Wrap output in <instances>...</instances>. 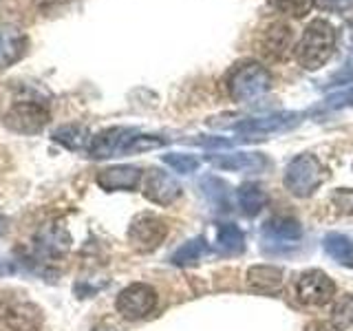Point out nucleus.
<instances>
[{
    "instance_id": "nucleus-34",
    "label": "nucleus",
    "mask_w": 353,
    "mask_h": 331,
    "mask_svg": "<svg viewBox=\"0 0 353 331\" xmlns=\"http://www.w3.org/2000/svg\"><path fill=\"white\" fill-rule=\"evenodd\" d=\"M95 331H115V329H108V327H97Z\"/></svg>"
},
{
    "instance_id": "nucleus-27",
    "label": "nucleus",
    "mask_w": 353,
    "mask_h": 331,
    "mask_svg": "<svg viewBox=\"0 0 353 331\" xmlns=\"http://www.w3.org/2000/svg\"><path fill=\"white\" fill-rule=\"evenodd\" d=\"M331 205L336 208V212L353 217V190L338 188V190L331 194Z\"/></svg>"
},
{
    "instance_id": "nucleus-32",
    "label": "nucleus",
    "mask_w": 353,
    "mask_h": 331,
    "mask_svg": "<svg viewBox=\"0 0 353 331\" xmlns=\"http://www.w3.org/2000/svg\"><path fill=\"white\" fill-rule=\"evenodd\" d=\"M353 0H325V7H331V9H347Z\"/></svg>"
},
{
    "instance_id": "nucleus-9",
    "label": "nucleus",
    "mask_w": 353,
    "mask_h": 331,
    "mask_svg": "<svg viewBox=\"0 0 353 331\" xmlns=\"http://www.w3.org/2000/svg\"><path fill=\"white\" fill-rule=\"evenodd\" d=\"M143 197L157 205H170L181 197V185L168 172L150 168L143 179Z\"/></svg>"
},
{
    "instance_id": "nucleus-4",
    "label": "nucleus",
    "mask_w": 353,
    "mask_h": 331,
    "mask_svg": "<svg viewBox=\"0 0 353 331\" xmlns=\"http://www.w3.org/2000/svg\"><path fill=\"white\" fill-rule=\"evenodd\" d=\"M139 132L135 128L126 126H113L106 128L91 139L88 143V152L93 159H108V157H121V154L132 152V143Z\"/></svg>"
},
{
    "instance_id": "nucleus-2",
    "label": "nucleus",
    "mask_w": 353,
    "mask_h": 331,
    "mask_svg": "<svg viewBox=\"0 0 353 331\" xmlns=\"http://www.w3.org/2000/svg\"><path fill=\"white\" fill-rule=\"evenodd\" d=\"M272 88V73L259 62L236 66L228 77V93L234 102H252Z\"/></svg>"
},
{
    "instance_id": "nucleus-21",
    "label": "nucleus",
    "mask_w": 353,
    "mask_h": 331,
    "mask_svg": "<svg viewBox=\"0 0 353 331\" xmlns=\"http://www.w3.org/2000/svg\"><path fill=\"white\" fill-rule=\"evenodd\" d=\"M216 245L228 257H234V254H241L245 250V234H243L239 225L223 223L216 230Z\"/></svg>"
},
{
    "instance_id": "nucleus-17",
    "label": "nucleus",
    "mask_w": 353,
    "mask_h": 331,
    "mask_svg": "<svg viewBox=\"0 0 353 331\" xmlns=\"http://www.w3.org/2000/svg\"><path fill=\"white\" fill-rule=\"evenodd\" d=\"M236 199H239L241 212L245 214V217H256L261 210L268 205V201H270L268 192H265L259 183H252V181L243 183L239 188V190H236Z\"/></svg>"
},
{
    "instance_id": "nucleus-12",
    "label": "nucleus",
    "mask_w": 353,
    "mask_h": 331,
    "mask_svg": "<svg viewBox=\"0 0 353 331\" xmlns=\"http://www.w3.org/2000/svg\"><path fill=\"white\" fill-rule=\"evenodd\" d=\"M301 237L303 228L292 217H272L263 225V239L272 245H294L296 241H301Z\"/></svg>"
},
{
    "instance_id": "nucleus-29",
    "label": "nucleus",
    "mask_w": 353,
    "mask_h": 331,
    "mask_svg": "<svg viewBox=\"0 0 353 331\" xmlns=\"http://www.w3.org/2000/svg\"><path fill=\"white\" fill-rule=\"evenodd\" d=\"M351 82H353V62L347 66V69H342L340 73L331 77V84H351Z\"/></svg>"
},
{
    "instance_id": "nucleus-31",
    "label": "nucleus",
    "mask_w": 353,
    "mask_h": 331,
    "mask_svg": "<svg viewBox=\"0 0 353 331\" xmlns=\"http://www.w3.org/2000/svg\"><path fill=\"white\" fill-rule=\"evenodd\" d=\"M14 272H16V265L14 263L0 259V276H9V274H14Z\"/></svg>"
},
{
    "instance_id": "nucleus-13",
    "label": "nucleus",
    "mask_w": 353,
    "mask_h": 331,
    "mask_svg": "<svg viewBox=\"0 0 353 331\" xmlns=\"http://www.w3.org/2000/svg\"><path fill=\"white\" fill-rule=\"evenodd\" d=\"M210 163L223 170H243V172H259L268 166V159L261 152H225V154H210Z\"/></svg>"
},
{
    "instance_id": "nucleus-10",
    "label": "nucleus",
    "mask_w": 353,
    "mask_h": 331,
    "mask_svg": "<svg viewBox=\"0 0 353 331\" xmlns=\"http://www.w3.org/2000/svg\"><path fill=\"white\" fill-rule=\"evenodd\" d=\"M298 121H301V115L298 113H276V115L243 119L239 124L232 126V130L241 132V135H270V132H281V130L292 128Z\"/></svg>"
},
{
    "instance_id": "nucleus-18",
    "label": "nucleus",
    "mask_w": 353,
    "mask_h": 331,
    "mask_svg": "<svg viewBox=\"0 0 353 331\" xmlns=\"http://www.w3.org/2000/svg\"><path fill=\"white\" fill-rule=\"evenodd\" d=\"M201 188H203V194L210 203H212L214 210L219 212H230L232 210V199H230V185L219 179V177H203L201 179Z\"/></svg>"
},
{
    "instance_id": "nucleus-7",
    "label": "nucleus",
    "mask_w": 353,
    "mask_h": 331,
    "mask_svg": "<svg viewBox=\"0 0 353 331\" xmlns=\"http://www.w3.org/2000/svg\"><path fill=\"white\" fill-rule=\"evenodd\" d=\"M336 294V283L323 270H307L296 281V298L303 305L320 307L327 305Z\"/></svg>"
},
{
    "instance_id": "nucleus-1",
    "label": "nucleus",
    "mask_w": 353,
    "mask_h": 331,
    "mask_svg": "<svg viewBox=\"0 0 353 331\" xmlns=\"http://www.w3.org/2000/svg\"><path fill=\"white\" fill-rule=\"evenodd\" d=\"M336 49V31L327 20L309 22L303 31V38L294 47L296 62L307 71H318L329 62Z\"/></svg>"
},
{
    "instance_id": "nucleus-33",
    "label": "nucleus",
    "mask_w": 353,
    "mask_h": 331,
    "mask_svg": "<svg viewBox=\"0 0 353 331\" xmlns=\"http://www.w3.org/2000/svg\"><path fill=\"white\" fill-rule=\"evenodd\" d=\"M33 3H36L38 7H47V5H53L55 0H33Z\"/></svg>"
},
{
    "instance_id": "nucleus-26",
    "label": "nucleus",
    "mask_w": 353,
    "mask_h": 331,
    "mask_svg": "<svg viewBox=\"0 0 353 331\" xmlns=\"http://www.w3.org/2000/svg\"><path fill=\"white\" fill-rule=\"evenodd\" d=\"M274 5L285 16L305 18L309 11H312V7L316 5V0H274Z\"/></svg>"
},
{
    "instance_id": "nucleus-28",
    "label": "nucleus",
    "mask_w": 353,
    "mask_h": 331,
    "mask_svg": "<svg viewBox=\"0 0 353 331\" xmlns=\"http://www.w3.org/2000/svg\"><path fill=\"white\" fill-rule=\"evenodd\" d=\"M327 106L329 108H342V106H353V86L347 91H340L327 97Z\"/></svg>"
},
{
    "instance_id": "nucleus-22",
    "label": "nucleus",
    "mask_w": 353,
    "mask_h": 331,
    "mask_svg": "<svg viewBox=\"0 0 353 331\" xmlns=\"http://www.w3.org/2000/svg\"><path fill=\"white\" fill-rule=\"evenodd\" d=\"M205 254H208L205 239L196 237V239H190L188 243H183V245L170 257V261H172V265H176V268H188V265H196Z\"/></svg>"
},
{
    "instance_id": "nucleus-25",
    "label": "nucleus",
    "mask_w": 353,
    "mask_h": 331,
    "mask_svg": "<svg viewBox=\"0 0 353 331\" xmlns=\"http://www.w3.org/2000/svg\"><path fill=\"white\" fill-rule=\"evenodd\" d=\"M163 163H168L174 172H181V174H190L199 168V159L194 157V154H185V152L163 154Z\"/></svg>"
},
{
    "instance_id": "nucleus-3",
    "label": "nucleus",
    "mask_w": 353,
    "mask_h": 331,
    "mask_svg": "<svg viewBox=\"0 0 353 331\" xmlns=\"http://www.w3.org/2000/svg\"><path fill=\"white\" fill-rule=\"evenodd\" d=\"M325 179V170L320 161L314 157V154H298L294 161H290L285 170V188L290 190L294 197H312L320 183Z\"/></svg>"
},
{
    "instance_id": "nucleus-20",
    "label": "nucleus",
    "mask_w": 353,
    "mask_h": 331,
    "mask_svg": "<svg viewBox=\"0 0 353 331\" xmlns=\"http://www.w3.org/2000/svg\"><path fill=\"white\" fill-rule=\"evenodd\" d=\"M323 248L336 263L353 268V241L349 237L340 234V232H331L323 239Z\"/></svg>"
},
{
    "instance_id": "nucleus-14",
    "label": "nucleus",
    "mask_w": 353,
    "mask_h": 331,
    "mask_svg": "<svg viewBox=\"0 0 353 331\" xmlns=\"http://www.w3.org/2000/svg\"><path fill=\"white\" fill-rule=\"evenodd\" d=\"M263 53L272 60H281L292 49V27L287 22H272L265 29L263 40H261Z\"/></svg>"
},
{
    "instance_id": "nucleus-8",
    "label": "nucleus",
    "mask_w": 353,
    "mask_h": 331,
    "mask_svg": "<svg viewBox=\"0 0 353 331\" xmlns=\"http://www.w3.org/2000/svg\"><path fill=\"white\" fill-rule=\"evenodd\" d=\"M165 234H168V228L165 223L154 214H139L132 219V223L128 228V241L132 243V248L139 252H152L157 250Z\"/></svg>"
},
{
    "instance_id": "nucleus-24",
    "label": "nucleus",
    "mask_w": 353,
    "mask_h": 331,
    "mask_svg": "<svg viewBox=\"0 0 353 331\" xmlns=\"http://www.w3.org/2000/svg\"><path fill=\"white\" fill-rule=\"evenodd\" d=\"M331 320H334V325L340 329L353 327V294L340 296L334 303V309H331Z\"/></svg>"
},
{
    "instance_id": "nucleus-15",
    "label": "nucleus",
    "mask_w": 353,
    "mask_h": 331,
    "mask_svg": "<svg viewBox=\"0 0 353 331\" xmlns=\"http://www.w3.org/2000/svg\"><path fill=\"white\" fill-rule=\"evenodd\" d=\"M27 47L25 33H20L14 27H3L0 29V69H7L14 62L22 58Z\"/></svg>"
},
{
    "instance_id": "nucleus-5",
    "label": "nucleus",
    "mask_w": 353,
    "mask_h": 331,
    "mask_svg": "<svg viewBox=\"0 0 353 331\" xmlns=\"http://www.w3.org/2000/svg\"><path fill=\"white\" fill-rule=\"evenodd\" d=\"M117 312L128 320L146 318L157 307V292L146 283H132L117 296Z\"/></svg>"
},
{
    "instance_id": "nucleus-11",
    "label": "nucleus",
    "mask_w": 353,
    "mask_h": 331,
    "mask_svg": "<svg viewBox=\"0 0 353 331\" xmlns=\"http://www.w3.org/2000/svg\"><path fill=\"white\" fill-rule=\"evenodd\" d=\"M97 185L102 190H135L141 181V168L137 166H110V168L99 170L95 177Z\"/></svg>"
},
{
    "instance_id": "nucleus-30",
    "label": "nucleus",
    "mask_w": 353,
    "mask_h": 331,
    "mask_svg": "<svg viewBox=\"0 0 353 331\" xmlns=\"http://www.w3.org/2000/svg\"><path fill=\"white\" fill-rule=\"evenodd\" d=\"M305 331H340V327L325 323V320H314V323H309L305 327Z\"/></svg>"
},
{
    "instance_id": "nucleus-19",
    "label": "nucleus",
    "mask_w": 353,
    "mask_h": 331,
    "mask_svg": "<svg viewBox=\"0 0 353 331\" xmlns=\"http://www.w3.org/2000/svg\"><path fill=\"white\" fill-rule=\"evenodd\" d=\"M3 320L11 331H36L40 325V314L36 312V309H31V312L27 314V307L16 303V305L5 307Z\"/></svg>"
},
{
    "instance_id": "nucleus-6",
    "label": "nucleus",
    "mask_w": 353,
    "mask_h": 331,
    "mask_svg": "<svg viewBox=\"0 0 353 331\" xmlns=\"http://www.w3.org/2000/svg\"><path fill=\"white\" fill-rule=\"evenodd\" d=\"M3 124L20 135H38L49 124V110L36 102H18L5 113Z\"/></svg>"
},
{
    "instance_id": "nucleus-35",
    "label": "nucleus",
    "mask_w": 353,
    "mask_h": 331,
    "mask_svg": "<svg viewBox=\"0 0 353 331\" xmlns=\"http://www.w3.org/2000/svg\"><path fill=\"white\" fill-rule=\"evenodd\" d=\"M0 230H3V217H0Z\"/></svg>"
},
{
    "instance_id": "nucleus-16",
    "label": "nucleus",
    "mask_w": 353,
    "mask_h": 331,
    "mask_svg": "<svg viewBox=\"0 0 353 331\" xmlns=\"http://www.w3.org/2000/svg\"><path fill=\"white\" fill-rule=\"evenodd\" d=\"M248 285L261 294H272L283 285V270L276 265H254L248 272Z\"/></svg>"
},
{
    "instance_id": "nucleus-23",
    "label": "nucleus",
    "mask_w": 353,
    "mask_h": 331,
    "mask_svg": "<svg viewBox=\"0 0 353 331\" xmlns=\"http://www.w3.org/2000/svg\"><path fill=\"white\" fill-rule=\"evenodd\" d=\"M53 141L62 143L69 150H82L88 141V130L77 124H66L53 130Z\"/></svg>"
}]
</instances>
